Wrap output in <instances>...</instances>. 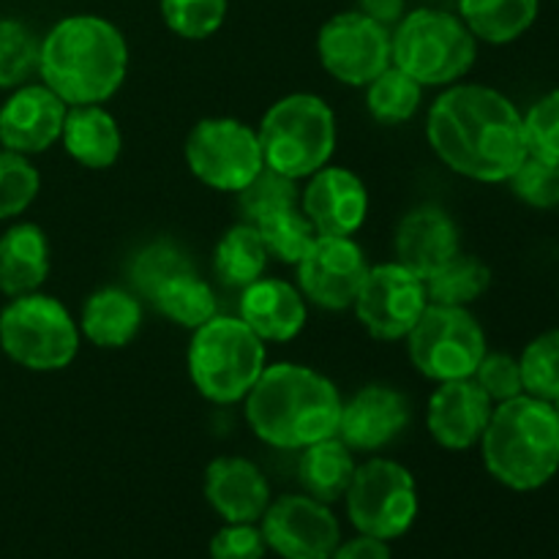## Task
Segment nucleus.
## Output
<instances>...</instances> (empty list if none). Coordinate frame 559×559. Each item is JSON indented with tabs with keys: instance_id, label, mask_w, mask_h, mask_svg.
I'll return each mask as SVG.
<instances>
[{
	"instance_id": "3",
	"label": "nucleus",
	"mask_w": 559,
	"mask_h": 559,
	"mask_svg": "<svg viewBox=\"0 0 559 559\" xmlns=\"http://www.w3.org/2000/svg\"><path fill=\"white\" fill-rule=\"evenodd\" d=\"M126 74L129 44L104 16H63L38 44V76L69 107L109 102L123 87Z\"/></svg>"
},
{
	"instance_id": "27",
	"label": "nucleus",
	"mask_w": 559,
	"mask_h": 559,
	"mask_svg": "<svg viewBox=\"0 0 559 559\" xmlns=\"http://www.w3.org/2000/svg\"><path fill=\"white\" fill-rule=\"evenodd\" d=\"M540 0H459V16L478 41L513 44L535 25Z\"/></svg>"
},
{
	"instance_id": "45",
	"label": "nucleus",
	"mask_w": 559,
	"mask_h": 559,
	"mask_svg": "<svg viewBox=\"0 0 559 559\" xmlns=\"http://www.w3.org/2000/svg\"><path fill=\"white\" fill-rule=\"evenodd\" d=\"M551 407H555V413H557V418H559V396L555 399V402H551Z\"/></svg>"
},
{
	"instance_id": "20",
	"label": "nucleus",
	"mask_w": 559,
	"mask_h": 559,
	"mask_svg": "<svg viewBox=\"0 0 559 559\" xmlns=\"http://www.w3.org/2000/svg\"><path fill=\"white\" fill-rule=\"evenodd\" d=\"M202 495L222 522L260 524L271 506V484L265 473L246 456H218L205 467Z\"/></svg>"
},
{
	"instance_id": "39",
	"label": "nucleus",
	"mask_w": 559,
	"mask_h": 559,
	"mask_svg": "<svg viewBox=\"0 0 559 559\" xmlns=\"http://www.w3.org/2000/svg\"><path fill=\"white\" fill-rule=\"evenodd\" d=\"M506 183L524 205L538 207V211H551L559 205V162L527 153Z\"/></svg>"
},
{
	"instance_id": "10",
	"label": "nucleus",
	"mask_w": 559,
	"mask_h": 559,
	"mask_svg": "<svg viewBox=\"0 0 559 559\" xmlns=\"http://www.w3.org/2000/svg\"><path fill=\"white\" fill-rule=\"evenodd\" d=\"M347 519L360 535L396 540L413 530L420 511L415 475L404 464L385 456H371L358 464L344 495Z\"/></svg>"
},
{
	"instance_id": "13",
	"label": "nucleus",
	"mask_w": 559,
	"mask_h": 559,
	"mask_svg": "<svg viewBox=\"0 0 559 559\" xmlns=\"http://www.w3.org/2000/svg\"><path fill=\"white\" fill-rule=\"evenodd\" d=\"M317 58L336 82L366 87L393 63L391 27L360 11L333 14L317 33Z\"/></svg>"
},
{
	"instance_id": "35",
	"label": "nucleus",
	"mask_w": 559,
	"mask_h": 559,
	"mask_svg": "<svg viewBox=\"0 0 559 559\" xmlns=\"http://www.w3.org/2000/svg\"><path fill=\"white\" fill-rule=\"evenodd\" d=\"M257 229H260L262 240H265L267 254L276 257L284 265H298L317 240V229L304 216L300 205L265 218V222L257 224Z\"/></svg>"
},
{
	"instance_id": "24",
	"label": "nucleus",
	"mask_w": 559,
	"mask_h": 559,
	"mask_svg": "<svg viewBox=\"0 0 559 559\" xmlns=\"http://www.w3.org/2000/svg\"><path fill=\"white\" fill-rule=\"evenodd\" d=\"M66 153L85 169H109L123 153V131L102 104L69 107L60 134Z\"/></svg>"
},
{
	"instance_id": "26",
	"label": "nucleus",
	"mask_w": 559,
	"mask_h": 559,
	"mask_svg": "<svg viewBox=\"0 0 559 559\" xmlns=\"http://www.w3.org/2000/svg\"><path fill=\"white\" fill-rule=\"evenodd\" d=\"M358 469L353 451L336 435L304 448L298 459V484L304 495L333 506L344 500Z\"/></svg>"
},
{
	"instance_id": "32",
	"label": "nucleus",
	"mask_w": 559,
	"mask_h": 559,
	"mask_svg": "<svg viewBox=\"0 0 559 559\" xmlns=\"http://www.w3.org/2000/svg\"><path fill=\"white\" fill-rule=\"evenodd\" d=\"M189 271H194L189 254H186L175 240L158 238L142 246V249L131 257L129 278L134 293L140 295L142 300H151V295L156 293L164 282Z\"/></svg>"
},
{
	"instance_id": "2",
	"label": "nucleus",
	"mask_w": 559,
	"mask_h": 559,
	"mask_svg": "<svg viewBox=\"0 0 559 559\" xmlns=\"http://www.w3.org/2000/svg\"><path fill=\"white\" fill-rule=\"evenodd\" d=\"M342 404V393L322 371L273 364L243 399V415L260 442L276 451H304L336 435Z\"/></svg>"
},
{
	"instance_id": "30",
	"label": "nucleus",
	"mask_w": 559,
	"mask_h": 559,
	"mask_svg": "<svg viewBox=\"0 0 559 559\" xmlns=\"http://www.w3.org/2000/svg\"><path fill=\"white\" fill-rule=\"evenodd\" d=\"M489 287L491 267L480 257L462 254V251L426 278L429 304L462 306V309H469L475 300L484 298Z\"/></svg>"
},
{
	"instance_id": "34",
	"label": "nucleus",
	"mask_w": 559,
	"mask_h": 559,
	"mask_svg": "<svg viewBox=\"0 0 559 559\" xmlns=\"http://www.w3.org/2000/svg\"><path fill=\"white\" fill-rule=\"evenodd\" d=\"M524 393L544 402H555L559 396V328L544 331L524 347L519 355Z\"/></svg>"
},
{
	"instance_id": "44",
	"label": "nucleus",
	"mask_w": 559,
	"mask_h": 559,
	"mask_svg": "<svg viewBox=\"0 0 559 559\" xmlns=\"http://www.w3.org/2000/svg\"><path fill=\"white\" fill-rule=\"evenodd\" d=\"M355 5H358L355 11L366 14L369 20L380 22V25L391 27V31L399 25V20L407 14V3H404V0H355Z\"/></svg>"
},
{
	"instance_id": "11",
	"label": "nucleus",
	"mask_w": 559,
	"mask_h": 559,
	"mask_svg": "<svg viewBox=\"0 0 559 559\" xmlns=\"http://www.w3.org/2000/svg\"><path fill=\"white\" fill-rule=\"evenodd\" d=\"M186 167L213 191H243L265 167L257 129L238 118H202L183 145Z\"/></svg>"
},
{
	"instance_id": "19",
	"label": "nucleus",
	"mask_w": 559,
	"mask_h": 559,
	"mask_svg": "<svg viewBox=\"0 0 559 559\" xmlns=\"http://www.w3.org/2000/svg\"><path fill=\"white\" fill-rule=\"evenodd\" d=\"M491 413H495V404L475 380L440 382L429 396L426 429L437 445L462 453L478 445Z\"/></svg>"
},
{
	"instance_id": "41",
	"label": "nucleus",
	"mask_w": 559,
	"mask_h": 559,
	"mask_svg": "<svg viewBox=\"0 0 559 559\" xmlns=\"http://www.w3.org/2000/svg\"><path fill=\"white\" fill-rule=\"evenodd\" d=\"M473 380L491 399V404H502L524 393L519 358L508 353H486L478 369H475Z\"/></svg>"
},
{
	"instance_id": "4",
	"label": "nucleus",
	"mask_w": 559,
	"mask_h": 559,
	"mask_svg": "<svg viewBox=\"0 0 559 559\" xmlns=\"http://www.w3.org/2000/svg\"><path fill=\"white\" fill-rule=\"evenodd\" d=\"M491 478L511 491H538L559 473V418L549 402L522 393L495 404L480 437Z\"/></svg>"
},
{
	"instance_id": "38",
	"label": "nucleus",
	"mask_w": 559,
	"mask_h": 559,
	"mask_svg": "<svg viewBox=\"0 0 559 559\" xmlns=\"http://www.w3.org/2000/svg\"><path fill=\"white\" fill-rule=\"evenodd\" d=\"M41 191V175L22 153L0 147V222L22 216Z\"/></svg>"
},
{
	"instance_id": "31",
	"label": "nucleus",
	"mask_w": 559,
	"mask_h": 559,
	"mask_svg": "<svg viewBox=\"0 0 559 559\" xmlns=\"http://www.w3.org/2000/svg\"><path fill=\"white\" fill-rule=\"evenodd\" d=\"M420 102L424 85L393 63L366 85V109L380 126L407 123L418 115Z\"/></svg>"
},
{
	"instance_id": "1",
	"label": "nucleus",
	"mask_w": 559,
	"mask_h": 559,
	"mask_svg": "<svg viewBox=\"0 0 559 559\" xmlns=\"http://www.w3.org/2000/svg\"><path fill=\"white\" fill-rule=\"evenodd\" d=\"M426 140L451 173L506 183L527 156L524 115L506 93L475 82L448 85L426 118Z\"/></svg>"
},
{
	"instance_id": "9",
	"label": "nucleus",
	"mask_w": 559,
	"mask_h": 559,
	"mask_svg": "<svg viewBox=\"0 0 559 559\" xmlns=\"http://www.w3.org/2000/svg\"><path fill=\"white\" fill-rule=\"evenodd\" d=\"M407 355L418 374L431 382L473 380L475 369L489 353L478 317L462 306L429 304L407 333Z\"/></svg>"
},
{
	"instance_id": "28",
	"label": "nucleus",
	"mask_w": 559,
	"mask_h": 559,
	"mask_svg": "<svg viewBox=\"0 0 559 559\" xmlns=\"http://www.w3.org/2000/svg\"><path fill=\"white\" fill-rule=\"evenodd\" d=\"M267 260L271 254L265 249V240L260 229L249 222L229 227L213 249V271L222 278V284L233 289H246L257 278L265 276Z\"/></svg>"
},
{
	"instance_id": "5",
	"label": "nucleus",
	"mask_w": 559,
	"mask_h": 559,
	"mask_svg": "<svg viewBox=\"0 0 559 559\" xmlns=\"http://www.w3.org/2000/svg\"><path fill=\"white\" fill-rule=\"evenodd\" d=\"M265 366V342L240 317L216 314L191 333L189 377L211 404L229 407L243 402Z\"/></svg>"
},
{
	"instance_id": "16",
	"label": "nucleus",
	"mask_w": 559,
	"mask_h": 559,
	"mask_svg": "<svg viewBox=\"0 0 559 559\" xmlns=\"http://www.w3.org/2000/svg\"><path fill=\"white\" fill-rule=\"evenodd\" d=\"M413 418L407 396L391 385H366L342 404L336 437L353 453H380L399 440Z\"/></svg>"
},
{
	"instance_id": "33",
	"label": "nucleus",
	"mask_w": 559,
	"mask_h": 559,
	"mask_svg": "<svg viewBox=\"0 0 559 559\" xmlns=\"http://www.w3.org/2000/svg\"><path fill=\"white\" fill-rule=\"evenodd\" d=\"M238 205L240 213H243V222L257 227L265 218L300 205L298 180L287 178L276 169L262 167V173L243 191H238Z\"/></svg>"
},
{
	"instance_id": "7",
	"label": "nucleus",
	"mask_w": 559,
	"mask_h": 559,
	"mask_svg": "<svg viewBox=\"0 0 559 559\" xmlns=\"http://www.w3.org/2000/svg\"><path fill=\"white\" fill-rule=\"evenodd\" d=\"M393 66L407 71L424 87L462 82L478 60V38L462 16L442 9H413L391 31Z\"/></svg>"
},
{
	"instance_id": "25",
	"label": "nucleus",
	"mask_w": 559,
	"mask_h": 559,
	"mask_svg": "<svg viewBox=\"0 0 559 559\" xmlns=\"http://www.w3.org/2000/svg\"><path fill=\"white\" fill-rule=\"evenodd\" d=\"M49 276V240L38 224L20 222L0 235V293L5 298L38 293Z\"/></svg>"
},
{
	"instance_id": "12",
	"label": "nucleus",
	"mask_w": 559,
	"mask_h": 559,
	"mask_svg": "<svg viewBox=\"0 0 559 559\" xmlns=\"http://www.w3.org/2000/svg\"><path fill=\"white\" fill-rule=\"evenodd\" d=\"M426 306V278L393 260L369 267L355 295L353 311L364 331L377 342H404Z\"/></svg>"
},
{
	"instance_id": "6",
	"label": "nucleus",
	"mask_w": 559,
	"mask_h": 559,
	"mask_svg": "<svg viewBox=\"0 0 559 559\" xmlns=\"http://www.w3.org/2000/svg\"><path fill=\"white\" fill-rule=\"evenodd\" d=\"M267 169L306 180L331 164L336 151V112L317 93H289L267 107L257 126Z\"/></svg>"
},
{
	"instance_id": "8",
	"label": "nucleus",
	"mask_w": 559,
	"mask_h": 559,
	"mask_svg": "<svg viewBox=\"0 0 559 559\" xmlns=\"http://www.w3.org/2000/svg\"><path fill=\"white\" fill-rule=\"evenodd\" d=\"M82 333L71 311L41 289L11 298L0 311V349L38 374L63 371L80 353Z\"/></svg>"
},
{
	"instance_id": "23",
	"label": "nucleus",
	"mask_w": 559,
	"mask_h": 559,
	"mask_svg": "<svg viewBox=\"0 0 559 559\" xmlns=\"http://www.w3.org/2000/svg\"><path fill=\"white\" fill-rule=\"evenodd\" d=\"M145 309L142 298L123 287H102L87 295L76 320L82 338L98 349H123L140 336Z\"/></svg>"
},
{
	"instance_id": "17",
	"label": "nucleus",
	"mask_w": 559,
	"mask_h": 559,
	"mask_svg": "<svg viewBox=\"0 0 559 559\" xmlns=\"http://www.w3.org/2000/svg\"><path fill=\"white\" fill-rule=\"evenodd\" d=\"M300 211L317 235L353 238L369 216V189L353 169L325 164L306 178V189L300 191Z\"/></svg>"
},
{
	"instance_id": "43",
	"label": "nucleus",
	"mask_w": 559,
	"mask_h": 559,
	"mask_svg": "<svg viewBox=\"0 0 559 559\" xmlns=\"http://www.w3.org/2000/svg\"><path fill=\"white\" fill-rule=\"evenodd\" d=\"M331 559H393L391 544L371 535H355V538L342 540L333 551Z\"/></svg>"
},
{
	"instance_id": "14",
	"label": "nucleus",
	"mask_w": 559,
	"mask_h": 559,
	"mask_svg": "<svg viewBox=\"0 0 559 559\" xmlns=\"http://www.w3.org/2000/svg\"><path fill=\"white\" fill-rule=\"evenodd\" d=\"M267 551L282 559H331L342 544V524L331 506L309 495H282L262 513Z\"/></svg>"
},
{
	"instance_id": "42",
	"label": "nucleus",
	"mask_w": 559,
	"mask_h": 559,
	"mask_svg": "<svg viewBox=\"0 0 559 559\" xmlns=\"http://www.w3.org/2000/svg\"><path fill=\"white\" fill-rule=\"evenodd\" d=\"M207 555L211 559H265L271 551H267L260 524L224 522L213 533Z\"/></svg>"
},
{
	"instance_id": "22",
	"label": "nucleus",
	"mask_w": 559,
	"mask_h": 559,
	"mask_svg": "<svg viewBox=\"0 0 559 559\" xmlns=\"http://www.w3.org/2000/svg\"><path fill=\"white\" fill-rule=\"evenodd\" d=\"M238 317L265 344H287L306 328L309 304L300 295L298 284L262 276L240 289Z\"/></svg>"
},
{
	"instance_id": "36",
	"label": "nucleus",
	"mask_w": 559,
	"mask_h": 559,
	"mask_svg": "<svg viewBox=\"0 0 559 559\" xmlns=\"http://www.w3.org/2000/svg\"><path fill=\"white\" fill-rule=\"evenodd\" d=\"M38 38L16 20H0V91H14L38 74Z\"/></svg>"
},
{
	"instance_id": "40",
	"label": "nucleus",
	"mask_w": 559,
	"mask_h": 559,
	"mask_svg": "<svg viewBox=\"0 0 559 559\" xmlns=\"http://www.w3.org/2000/svg\"><path fill=\"white\" fill-rule=\"evenodd\" d=\"M527 151L549 162H559V87L540 96L524 115Z\"/></svg>"
},
{
	"instance_id": "37",
	"label": "nucleus",
	"mask_w": 559,
	"mask_h": 559,
	"mask_svg": "<svg viewBox=\"0 0 559 559\" xmlns=\"http://www.w3.org/2000/svg\"><path fill=\"white\" fill-rule=\"evenodd\" d=\"M229 0H158L162 20L175 36L202 41L218 33L227 20Z\"/></svg>"
},
{
	"instance_id": "15",
	"label": "nucleus",
	"mask_w": 559,
	"mask_h": 559,
	"mask_svg": "<svg viewBox=\"0 0 559 559\" xmlns=\"http://www.w3.org/2000/svg\"><path fill=\"white\" fill-rule=\"evenodd\" d=\"M295 267H298L295 284L306 304H314L317 309L325 311H344L353 309L355 295L371 265L355 238L317 235L311 249Z\"/></svg>"
},
{
	"instance_id": "18",
	"label": "nucleus",
	"mask_w": 559,
	"mask_h": 559,
	"mask_svg": "<svg viewBox=\"0 0 559 559\" xmlns=\"http://www.w3.org/2000/svg\"><path fill=\"white\" fill-rule=\"evenodd\" d=\"M66 112L69 104L44 82L14 87L0 107V147L27 158L49 151L60 142Z\"/></svg>"
},
{
	"instance_id": "21",
	"label": "nucleus",
	"mask_w": 559,
	"mask_h": 559,
	"mask_svg": "<svg viewBox=\"0 0 559 559\" xmlns=\"http://www.w3.org/2000/svg\"><path fill=\"white\" fill-rule=\"evenodd\" d=\"M393 251L396 262L418 273L420 278H429L462 251V238L451 213L440 205H418L399 222Z\"/></svg>"
},
{
	"instance_id": "29",
	"label": "nucleus",
	"mask_w": 559,
	"mask_h": 559,
	"mask_svg": "<svg viewBox=\"0 0 559 559\" xmlns=\"http://www.w3.org/2000/svg\"><path fill=\"white\" fill-rule=\"evenodd\" d=\"M151 306L158 314L167 317L169 322H175V325L186 328L191 333L218 314L216 293L194 271L180 273V276H173L169 282H164L151 295Z\"/></svg>"
}]
</instances>
